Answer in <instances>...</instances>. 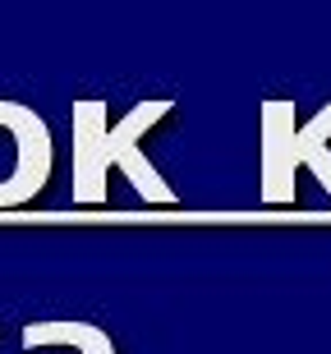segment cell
I'll return each mask as SVG.
<instances>
[{"label":"cell","mask_w":331,"mask_h":354,"mask_svg":"<svg viewBox=\"0 0 331 354\" xmlns=\"http://www.w3.org/2000/svg\"><path fill=\"white\" fill-rule=\"evenodd\" d=\"M51 180V129L23 102H0V212L23 207Z\"/></svg>","instance_id":"cell-3"},{"label":"cell","mask_w":331,"mask_h":354,"mask_svg":"<svg viewBox=\"0 0 331 354\" xmlns=\"http://www.w3.org/2000/svg\"><path fill=\"white\" fill-rule=\"evenodd\" d=\"M299 175H313L331 194V106L313 120H294L290 102H263L258 115V198L294 203Z\"/></svg>","instance_id":"cell-2"},{"label":"cell","mask_w":331,"mask_h":354,"mask_svg":"<svg viewBox=\"0 0 331 354\" xmlns=\"http://www.w3.org/2000/svg\"><path fill=\"white\" fill-rule=\"evenodd\" d=\"M171 115V102H138L124 120L111 124L106 102H74V184L69 194L79 207H102L111 198V171L124 175L133 184V194L157 203V207H175V194L166 175L147 157V133Z\"/></svg>","instance_id":"cell-1"}]
</instances>
